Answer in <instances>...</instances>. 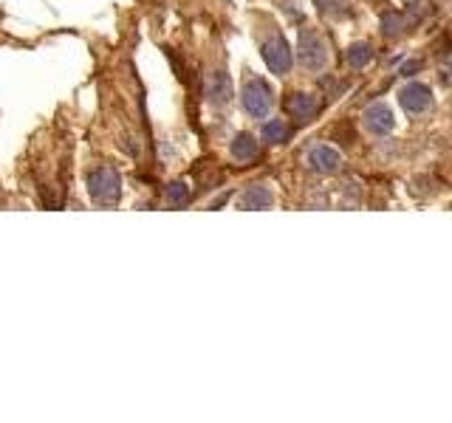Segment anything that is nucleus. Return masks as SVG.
Segmentation results:
<instances>
[{"instance_id":"f257e3e1","label":"nucleus","mask_w":452,"mask_h":423,"mask_svg":"<svg viewBox=\"0 0 452 423\" xmlns=\"http://www.w3.org/2000/svg\"><path fill=\"white\" fill-rule=\"evenodd\" d=\"M88 198L96 204V207H113L119 204L122 198V175L116 167L105 164V167H96L88 172Z\"/></svg>"},{"instance_id":"f03ea898","label":"nucleus","mask_w":452,"mask_h":423,"mask_svg":"<svg viewBox=\"0 0 452 423\" xmlns=\"http://www.w3.org/2000/svg\"><path fill=\"white\" fill-rule=\"evenodd\" d=\"M240 102H243V110L252 116V119H269L272 116V108H274V90L269 88L266 79L260 76H246L243 88H240Z\"/></svg>"},{"instance_id":"7ed1b4c3","label":"nucleus","mask_w":452,"mask_h":423,"mask_svg":"<svg viewBox=\"0 0 452 423\" xmlns=\"http://www.w3.org/2000/svg\"><path fill=\"white\" fill-rule=\"evenodd\" d=\"M297 63L305 70L317 73V70H325L328 66V43L322 40L319 31L314 28H302L300 40H297Z\"/></svg>"},{"instance_id":"20e7f679","label":"nucleus","mask_w":452,"mask_h":423,"mask_svg":"<svg viewBox=\"0 0 452 423\" xmlns=\"http://www.w3.org/2000/svg\"><path fill=\"white\" fill-rule=\"evenodd\" d=\"M260 51H263V60H266L269 70L277 73V76H286L292 70V66H294L292 46H289V40L280 31H274L272 37H266L263 46H260Z\"/></svg>"},{"instance_id":"39448f33","label":"nucleus","mask_w":452,"mask_h":423,"mask_svg":"<svg viewBox=\"0 0 452 423\" xmlns=\"http://www.w3.org/2000/svg\"><path fill=\"white\" fill-rule=\"evenodd\" d=\"M399 105L410 113V116H421L430 110L433 105V90L421 82H407L401 90H399Z\"/></svg>"},{"instance_id":"423d86ee","label":"nucleus","mask_w":452,"mask_h":423,"mask_svg":"<svg viewBox=\"0 0 452 423\" xmlns=\"http://www.w3.org/2000/svg\"><path fill=\"white\" fill-rule=\"evenodd\" d=\"M305 164H308V169L317 172V175H334V172H339V167H342V155H339L334 147H328V144H314V147L305 152Z\"/></svg>"},{"instance_id":"0eeeda50","label":"nucleus","mask_w":452,"mask_h":423,"mask_svg":"<svg viewBox=\"0 0 452 423\" xmlns=\"http://www.w3.org/2000/svg\"><path fill=\"white\" fill-rule=\"evenodd\" d=\"M286 110H289V116H292L294 122L308 125V122H314L317 113L322 110V102H319L314 93H302V90H297V93H289Z\"/></svg>"},{"instance_id":"6e6552de","label":"nucleus","mask_w":452,"mask_h":423,"mask_svg":"<svg viewBox=\"0 0 452 423\" xmlns=\"http://www.w3.org/2000/svg\"><path fill=\"white\" fill-rule=\"evenodd\" d=\"M362 125H365V130L374 133V136H387V133H393L396 119H393V110H390L384 102H374V105L365 108Z\"/></svg>"},{"instance_id":"1a4fd4ad","label":"nucleus","mask_w":452,"mask_h":423,"mask_svg":"<svg viewBox=\"0 0 452 423\" xmlns=\"http://www.w3.org/2000/svg\"><path fill=\"white\" fill-rule=\"evenodd\" d=\"M272 204H274V195H272V189H269V187H263V184H252V187H246V189L240 192V198H237V209L260 212V209H269Z\"/></svg>"},{"instance_id":"9d476101","label":"nucleus","mask_w":452,"mask_h":423,"mask_svg":"<svg viewBox=\"0 0 452 423\" xmlns=\"http://www.w3.org/2000/svg\"><path fill=\"white\" fill-rule=\"evenodd\" d=\"M229 155L235 161H240V164H249V161H255L260 155V141L255 139L252 133H237L232 139V144H229Z\"/></svg>"},{"instance_id":"9b49d317","label":"nucleus","mask_w":452,"mask_h":423,"mask_svg":"<svg viewBox=\"0 0 452 423\" xmlns=\"http://www.w3.org/2000/svg\"><path fill=\"white\" fill-rule=\"evenodd\" d=\"M410 28H413V23L407 20L404 11H393V9H390V11L381 14V37L399 40V37H404Z\"/></svg>"},{"instance_id":"f8f14e48","label":"nucleus","mask_w":452,"mask_h":423,"mask_svg":"<svg viewBox=\"0 0 452 423\" xmlns=\"http://www.w3.org/2000/svg\"><path fill=\"white\" fill-rule=\"evenodd\" d=\"M207 93H210V102H215V105H226L232 99V85H229V76L224 70H215L207 79Z\"/></svg>"},{"instance_id":"ddd939ff","label":"nucleus","mask_w":452,"mask_h":423,"mask_svg":"<svg viewBox=\"0 0 452 423\" xmlns=\"http://www.w3.org/2000/svg\"><path fill=\"white\" fill-rule=\"evenodd\" d=\"M345 60H348L351 68H356V70L368 68V66L374 63V48H371V43H354V46L348 48Z\"/></svg>"},{"instance_id":"4468645a","label":"nucleus","mask_w":452,"mask_h":423,"mask_svg":"<svg viewBox=\"0 0 452 423\" xmlns=\"http://www.w3.org/2000/svg\"><path fill=\"white\" fill-rule=\"evenodd\" d=\"M164 198H167V204H170L173 209H181V207H187V204L192 201V192H190V187H187L184 181H173V184H167Z\"/></svg>"},{"instance_id":"2eb2a0df","label":"nucleus","mask_w":452,"mask_h":423,"mask_svg":"<svg viewBox=\"0 0 452 423\" xmlns=\"http://www.w3.org/2000/svg\"><path fill=\"white\" fill-rule=\"evenodd\" d=\"M289 136H292V127L283 119H272V122L263 125V141L266 144H283V141H289Z\"/></svg>"},{"instance_id":"dca6fc26","label":"nucleus","mask_w":452,"mask_h":423,"mask_svg":"<svg viewBox=\"0 0 452 423\" xmlns=\"http://www.w3.org/2000/svg\"><path fill=\"white\" fill-rule=\"evenodd\" d=\"M314 6H317V11H322L328 17H351L354 14L348 0H314Z\"/></svg>"},{"instance_id":"f3484780","label":"nucleus","mask_w":452,"mask_h":423,"mask_svg":"<svg viewBox=\"0 0 452 423\" xmlns=\"http://www.w3.org/2000/svg\"><path fill=\"white\" fill-rule=\"evenodd\" d=\"M421 66H424L421 60H410V63H404V66H401V73H404V76H413L416 70H421Z\"/></svg>"}]
</instances>
